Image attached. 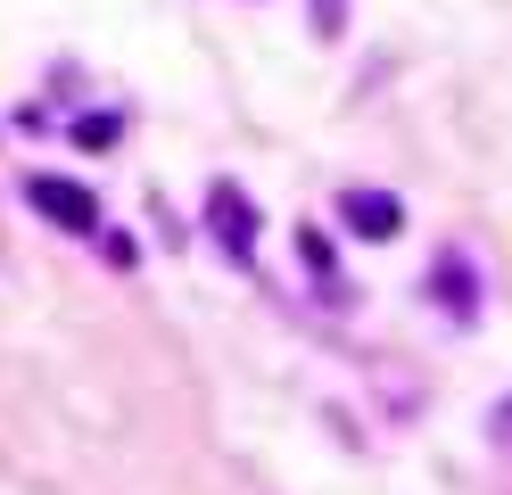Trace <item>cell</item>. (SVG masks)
Masks as SVG:
<instances>
[{
    "mask_svg": "<svg viewBox=\"0 0 512 495\" xmlns=\"http://www.w3.org/2000/svg\"><path fill=\"white\" fill-rule=\"evenodd\" d=\"M339 25H347V0H314V33H323V42H331Z\"/></svg>",
    "mask_w": 512,
    "mask_h": 495,
    "instance_id": "obj_5",
    "label": "cell"
},
{
    "mask_svg": "<svg viewBox=\"0 0 512 495\" xmlns=\"http://www.w3.org/2000/svg\"><path fill=\"white\" fill-rule=\"evenodd\" d=\"M25 198H34V215H50L58 231H100V198H91L83 182H58V174H34V182H25Z\"/></svg>",
    "mask_w": 512,
    "mask_h": 495,
    "instance_id": "obj_2",
    "label": "cell"
},
{
    "mask_svg": "<svg viewBox=\"0 0 512 495\" xmlns=\"http://www.w3.org/2000/svg\"><path fill=\"white\" fill-rule=\"evenodd\" d=\"M430 289H438V306L455 314V322H471V306H479V281H471V264H463V256H438Z\"/></svg>",
    "mask_w": 512,
    "mask_h": 495,
    "instance_id": "obj_4",
    "label": "cell"
},
{
    "mask_svg": "<svg viewBox=\"0 0 512 495\" xmlns=\"http://www.w3.org/2000/svg\"><path fill=\"white\" fill-rule=\"evenodd\" d=\"M339 223L356 231V240H397L405 231V207L389 190H339Z\"/></svg>",
    "mask_w": 512,
    "mask_h": 495,
    "instance_id": "obj_3",
    "label": "cell"
},
{
    "mask_svg": "<svg viewBox=\"0 0 512 495\" xmlns=\"http://www.w3.org/2000/svg\"><path fill=\"white\" fill-rule=\"evenodd\" d=\"M207 223H215V240L232 264L256 256V207H248V190L240 182H207Z\"/></svg>",
    "mask_w": 512,
    "mask_h": 495,
    "instance_id": "obj_1",
    "label": "cell"
}]
</instances>
